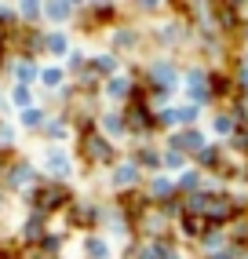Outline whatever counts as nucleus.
<instances>
[{
	"label": "nucleus",
	"mask_w": 248,
	"mask_h": 259,
	"mask_svg": "<svg viewBox=\"0 0 248 259\" xmlns=\"http://www.w3.org/2000/svg\"><path fill=\"white\" fill-rule=\"evenodd\" d=\"M37 208L40 212H48V208H59V204H66L69 201V190L66 186H44V190H37Z\"/></svg>",
	"instance_id": "1"
},
{
	"label": "nucleus",
	"mask_w": 248,
	"mask_h": 259,
	"mask_svg": "<svg viewBox=\"0 0 248 259\" xmlns=\"http://www.w3.org/2000/svg\"><path fill=\"white\" fill-rule=\"evenodd\" d=\"M230 212H234V204H230L226 197H208L204 201V219L223 223V219H230Z\"/></svg>",
	"instance_id": "2"
},
{
	"label": "nucleus",
	"mask_w": 248,
	"mask_h": 259,
	"mask_svg": "<svg viewBox=\"0 0 248 259\" xmlns=\"http://www.w3.org/2000/svg\"><path fill=\"white\" fill-rule=\"evenodd\" d=\"M84 153L92 161H110L113 153H110V143H102L99 135H84Z\"/></svg>",
	"instance_id": "3"
},
{
	"label": "nucleus",
	"mask_w": 248,
	"mask_h": 259,
	"mask_svg": "<svg viewBox=\"0 0 248 259\" xmlns=\"http://www.w3.org/2000/svg\"><path fill=\"white\" fill-rule=\"evenodd\" d=\"M128 124H132L135 132H146V128H150V113H146V110H139V106H135V110L128 113Z\"/></svg>",
	"instance_id": "4"
},
{
	"label": "nucleus",
	"mask_w": 248,
	"mask_h": 259,
	"mask_svg": "<svg viewBox=\"0 0 248 259\" xmlns=\"http://www.w3.org/2000/svg\"><path fill=\"white\" fill-rule=\"evenodd\" d=\"M175 146H186V150H197V146H201V135H197V132H186V135H175Z\"/></svg>",
	"instance_id": "5"
},
{
	"label": "nucleus",
	"mask_w": 248,
	"mask_h": 259,
	"mask_svg": "<svg viewBox=\"0 0 248 259\" xmlns=\"http://www.w3.org/2000/svg\"><path fill=\"white\" fill-rule=\"evenodd\" d=\"M183 227H186V234H201V230H204V219H201V215H186Z\"/></svg>",
	"instance_id": "6"
},
{
	"label": "nucleus",
	"mask_w": 248,
	"mask_h": 259,
	"mask_svg": "<svg viewBox=\"0 0 248 259\" xmlns=\"http://www.w3.org/2000/svg\"><path fill=\"white\" fill-rule=\"evenodd\" d=\"M153 194H157V197H168V194H172V183L157 179V183H153Z\"/></svg>",
	"instance_id": "7"
},
{
	"label": "nucleus",
	"mask_w": 248,
	"mask_h": 259,
	"mask_svg": "<svg viewBox=\"0 0 248 259\" xmlns=\"http://www.w3.org/2000/svg\"><path fill=\"white\" fill-rule=\"evenodd\" d=\"M95 215H92V208H77L73 212V223H92Z\"/></svg>",
	"instance_id": "8"
},
{
	"label": "nucleus",
	"mask_w": 248,
	"mask_h": 259,
	"mask_svg": "<svg viewBox=\"0 0 248 259\" xmlns=\"http://www.w3.org/2000/svg\"><path fill=\"white\" fill-rule=\"evenodd\" d=\"M26 237H29V241H37V237H40V219H33L29 227H26Z\"/></svg>",
	"instance_id": "9"
},
{
	"label": "nucleus",
	"mask_w": 248,
	"mask_h": 259,
	"mask_svg": "<svg viewBox=\"0 0 248 259\" xmlns=\"http://www.w3.org/2000/svg\"><path fill=\"white\" fill-rule=\"evenodd\" d=\"M201 164H219V153L216 150H204L201 153Z\"/></svg>",
	"instance_id": "10"
},
{
	"label": "nucleus",
	"mask_w": 248,
	"mask_h": 259,
	"mask_svg": "<svg viewBox=\"0 0 248 259\" xmlns=\"http://www.w3.org/2000/svg\"><path fill=\"white\" fill-rule=\"evenodd\" d=\"M135 179V168H120L117 171V183H132Z\"/></svg>",
	"instance_id": "11"
},
{
	"label": "nucleus",
	"mask_w": 248,
	"mask_h": 259,
	"mask_svg": "<svg viewBox=\"0 0 248 259\" xmlns=\"http://www.w3.org/2000/svg\"><path fill=\"white\" fill-rule=\"evenodd\" d=\"M51 15H55V19H66V15H69V4H51Z\"/></svg>",
	"instance_id": "12"
},
{
	"label": "nucleus",
	"mask_w": 248,
	"mask_h": 259,
	"mask_svg": "<svg viewBox=\"0 0 248 259\" xmlns=\"http://www.w3.org/2000/svg\"><path fill=\"white\" fill-rule=\"evenodd\" d=\"M95 70H99V73H110V70H113V59H99Z\"/></svg>",
	"instance_id": "13"
},
{
	"label": "nucleus",
	"mask_w": 248,
	"mask_h": 259,
	"mask_svg": "<svg viewBox=\"0 0 248 259\" xmlns=\"http://www.w3.org/2000/svg\"><path fill=\"white\" fill-rule=\"evenodd\" d=\"M212 84H216V92H226V88H230V80H226V77H216Z\"/></svg>",
	"instance_id": "14"
},
{
	"label": "nucleus",
	"mask_w": 248,
	"mask_h": 259,
	"mask_svg": "<svg viewBox=\"0 0 248 259\" xmlns=\"http://www.w3.org/2000/svg\"><path fill=\"white\" fill-rule=\"evenodd\" d=\"M48 44H51V51H62V48H66V40H62V37H51Z\"/></svg>",
	"instance_id": "15"
},
{
	"label": "nucleus",
	"mask_w": 248,
	"mask_h": 259,
	"mask_svg": "<svg viewBox=\"0 0 248 259\" xmlns=\"http://www.w3.org/2000/svg\"><path fill=\"white\" fill-rule=\"evenodd\" d=\"M234 143H237V146H248V128H244V132H237V139H234Z\"/></svg>",
	"instance_id": "16"
},
{
	"label": "nucleus",
	"mask_w": 248,
	"mask_h": 259,
	"mask_svg": "<svg viewBox=\"0 0 248 259\" xmlns=\"http://www.w3.org/2000/svg\"><path fill=\"white\" fill-rule=\"evenodd\" d=\"M164 259H179V255H164Z\"/></svg>",
	"instance_id": "17"
}]
</instances>
